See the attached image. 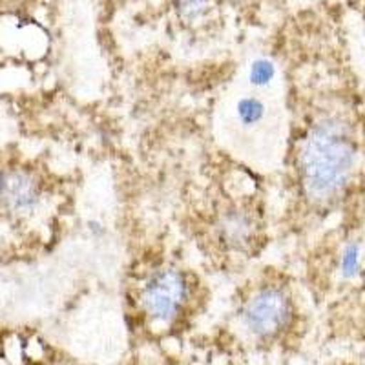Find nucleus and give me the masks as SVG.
<instances>
[{"mask_svg":"<svg viewBox=\"0 0 365 365\" xmlns=\"http://www.w3.org/2000/svg\"><path fill=\"white\" fill-rule=\"evenodd\" d=\"M292 316L294 307L291 296L282 287L276 285L262 287L259 291L254 292L243 312L247 327L263 340L279 336L291 325Z\"/></svg>","mask_w":365,"mask_h":365,"instance_id":"7ed1b4c3","label":"nucleus"},{"mask_svg":"<svg viewBox=\"0 0 365 365\" xmlns=\"http://www.w3.org/2000/svg\"><path fill=\"white\" fill-rule=\"evenodd\" d=\"M276 77V64L267 57H259L252 61L249 70V81L252 86L256 88H265Z\"/></svg>","mask_w":365,"mask_h":365,"instance_id":"0eeeda50","label":"nucleus"},{"mask_svg":"<svg viewBox=\"0 0 365 365\" xmlns=\"http://www.w3.org/2000/svg\"><path fill=\"white\" fill-rule=\"evenodd\" d=\"M360 166V135L344 112L316 119L299 150L302 185L309 197L322 205L340 201L353 187Z\"/></svg>","mask_w":365,"mask_h":365,"instance_id":"f257e3e1","label":"nucleus"},{"mask_svg":"<svg viewBox=\"0 0 365 365\" xmlns=\"http://www.w3.org/2000/svg\"><path fill=\"white\" fill-rule=\"evenodd\" d=\"M207 4L208 0H178L179 13L188 21L200 17L201 13L207 9Z\"/></svg>","mask_w":365,"mask_h":365,"instance_id":"1a4fd4ad","label":"nucleus"},{"mask_svg":"<svg viewBox=\"0 0 365 365\" xmlns=\"http://www.w3.org/2000/svg\"><path fill=\"white\" fill-rule=\"evenodd\" d=\"M221 237L232 249H243L254 236V220L245 210H230L221 217Z\"/></svg>","mask_w":365,"mask_h":365,"instance_id":"20e7f679","label":"nucleus"},{"mask_svg":"<svg viewBox=\"0 0 365 365\" xmlns=\"http://www.w3.org/2000/svg\"><path fill=\"white\" fill-rule=\"evenodd\" d=\"M265 103L256 96H243L236 104V117L243 126H256L265 119Z\"/></svg>","mask_w":365,"mask_h":365,"instance_id":"423d86ee","label":"nucleus"},{"mask_svg":"<svg viewBox=\"0 0 365 365\" xmlns=\"http://www.w3.org/2000/svg\"><path fill=\"white\" fill-rule=\"evenodd\" d=\"M4 201L13 210H26L38 201V188L26 174H11L2 185Z\"/></svg>","mask_w":365,"mask_h":365,"instance_id":"39448f33","label":"nucleus"},{"mask_svg":"<svg viewBox=\"0 0 365 365\" xmlns=\"http://www.w3.org/2000/svg\"><path fill=\"white\" fill-rule=\"evenodd\" d=\"M190 296L187 276L178 269L155 270L145 283L141 303L152 322L170 324L182 312Z\"/></svg>","mask_w":365,"mask_h":365,"instance_id":"f03ea898","label":"nucleus"},{"mask_svg":"<svg viewBox=\"0 0 365 365\" xmlns=\"http://www.w3.org/2000/svg\"><path fill=\"white\" fill-rule=\"evenodd\" d=\"M358 269H360V249L358 245L351 243L349 247H345L344 254H341V274L345 278H353Z\"/></svg>","mask_w":365,"mask_h":365,"instance_id":"6e6552de","label":"nucleus"}]
</instances>
